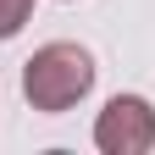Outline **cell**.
Wrapping results in <instances>:
<instances>
[{"mask_svg":"<svg viewBox=\"0 0 155 155\" xmlns=\"http://www.w3.org/2000/svg\"><path fill=\"white\" fill-rule=\"evenodd\" d=\"M89 89H94V55L83 45L55 39V45H39L22 61V94H28V105L45 111V116L72 111Z\"/></svg>","mask_w":155,"mask_h":155,"instance_id":"1","label":"cell"},{"mask_svg":"<svg viewBox=\"0 0 155 155\" xmlns=\"http://www.w3.org/2000/svg\"><path fill=\"white\" fill-rule=\"evenodd\" d=\"M94 144L105 155H144V150H155V105L144 94L105 100L100 122H94Z\"/></svg>","mask_w":155,"mask_h":155,"instance_id":"2","label":"cell"},{"mask_svg":"<svg viewBox=\"0 0 155 155\" xmlns=\"http://www.w3.org/2000/svg\"><path fill=\"white\" fill-rule=\"evenodd\" d=\"M33 17V0H0V39L22 33V22Z\"/></svg>","mask_w":155,"mask_h":155,"instance_id":"3","label":"cell"}]
</instances>
